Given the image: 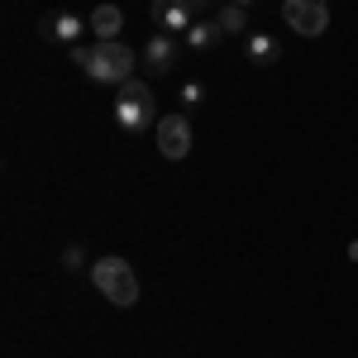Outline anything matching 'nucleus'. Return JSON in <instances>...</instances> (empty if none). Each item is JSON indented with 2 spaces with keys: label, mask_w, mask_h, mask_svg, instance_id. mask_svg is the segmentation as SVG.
<instances>
[{
  "label": "nucleus",
  "mask_w": 358,
  "mask_h": 358,
  "mask_svg": "<svg viewBox=\"0 0 358 358\" xmlns=\"http://www.w3.org/2000/svg\"><path fill=\"white\" fill-rule=\"evenodd\" d=\"M158 101H153V86L143 77H129L124 86H115V124L124 134H143V129H158Z\"/></svg>",
  "instance_id": "1"
},
{
  "label": "nucleus",
  "mask_w": 358,
  "mask_h": 358,
  "mask_svg": "<svg viewBox=\"0 0 358 358\" xmlns=\"http://www.w3.org/2000/svg\"><path fill=\"white\" fill-rule=\"evenodd\" d=\"M91 282H96V292L110 306H120V310L138 301V273L129 268V258H120V253L91 258Z\"/></svg>",
  "instance_id": "2"
},
{
  "label": "nucleus",
  "mask_w": 358,
  "mask_h": 358,
  "mask_svg": "<svg viewBox=\"0 0 358 358\" xmlns=\"http://www.w3.org/2000/svg\"><path fill=\"white\" fill-rule=\"evenodd\" d=\"M134 62L138 53L129 48V43H96V53H91V67H86V77L96 86H124L129 77H134Z\"/></svg>",
  "instance_id": "3"
},
{
  "label": "nucleus",
  "mask_w": 358,
  "mask_h": 358,
  "mask_svg": "<svg viewBox=\"0 0 358 358\" xmlns=\"http://www.w3.org/2000/svg\"><path fill=\"white\" fill-rule=\"evenodd\" d=\"M282 20L301 38H320L330 29V0H282Z\"/></svg>",
  "instance_id": "4"
},
{
  "label": "nucleus",
  "mask_w": 358,
  "mask_h": 358,
  "mask_svg": "<svg viewBox=\"0 0 358 358\" xmlns=\"http://www.w3.org/2000/svg\"><path fill=\"white\" fill-rule=\"evenodd\" d=\"M153 134H158V153H163L167 163H182V158L192 153V120H187V110L163 115Z\"/></svg>",
  "instance_id": "5"
},
{
  "label": "nucleus",
  "mask_w": 358,
  "mask_h": 358,
  "mask_svg": "<svg viewBox=\"0 0 358 358\" xmlns=\"http://www.w3.org/2000/svg\"><path fill=\"white\" fill-rule=\"evenodd\" d=\"M182 48H187V43H182L177 34H163V29H158V34L143 43V67H148L153 77H163V72H172V67H177Z\"/></svg>",
  "instance_id": "6"
},
{
  "label": "nucleus",
  "mask_w": 358,
  "mask_h": 358,
  "mask_svg": "<svg viewBox=\"0 0 358 358\" xmlns=\"http://www.w3.org/2000/svg\"><path fill=\"white\" fill-rule=\"evenodd\" d=\"M153 20L163 34H187L196 24V15L187 10V0H153Z\"/></svg>",
  "instance_id": "7"
},
{
  "label": "nucleus",
  "mask_w": 358,
  "mask_h": 358,
  "mask_svg": "<svg viewBox=\"0 0 358 358\" xmlns=\"http://www.w3.org/2000/svg\"><path fill=\"white\" fill-rule=\"evenodd\" d=\"M120 29H124V10H120V5H96V10H91V34H96V43H115Z\"/></svg>",
  "instance_id": "8"
},
{
  "label": "nucleus",
  "mask_w": 358,
  "mask_h": 358,
  "mask_svg": "<svg viewBox=\"0 0 358 358\" xmlns=\"http://www.w3.org/2000/svg\"><path fill=\"white\" fill-rule=\"evenodd\" d=\"M244 53L248 62H258V67H273V62H282V43H277L273 34H244Z\"/></svg>",
  "instance_id": "9"
},
{
  "label": "nucleus",
  "mask_w": 358,
  "mask_h": 358,
  "mask_svg": "<svg viewBox=\"0 0 358 358\" xmlns=\"http://www.w3.org/2000/svg\"><path fill=\"white\" fill-rule=\"evenodd\" d=\"M82 29H91V24H82V20L67 10V15H53V20H43V38H53V43H67V48H72V43L82 38Z\"/></svg>",
  "instance_id": "10"
},
{
  "label": "nucleus",
  "mask_w": 358,
  "mask_h": 358,
  "mask_svg": "<svg viewBox=\"0 0 358 358\" xmlns=\"http://www.w3.org/2000/svg\"><path fill=\"white\" fill-rule=\"evenodd\" d=\"M220 38H224V34H220V24H215V20H196V24L182 34V43H187L192 53H206V48H215Z\"/></svg>",
  "instance_id": "11"
},
{
  "label": "nucleus",
  "mask_w": 358,
  "mask_h": 358,
  "mask_svg": "<svg viewBox=\"0 0 358 358\" xmlns=\"http://www.w3.org/2000/svg\"><path fill=\"white\" fill-rule=\"evenodd\" d=\"M215 24H220L224 38H244V34H248V15H244V5H234V0H220V15H215Z\"/></svg>",
  "instance_id": "12"
},
{
  "label": "nucleus",
  "mask_w": 358,
  "mask_h": 358,
  "mask_svg": "<svg viewBox=\"0 0 358 358\" xmlns=\"http://www.w3.org/2000/svg\"><path fill=\"white\" fill-rule=\"evenodd\" d=\"M206 106V86L201 82H182V110L192 115V110H201Z\"/></svg>",
  "instance_id": "13"
},
{
  "label": "nucleus",
  "mask_w": 358,
  "mask_h": 358,
  "mask_svg": "<svg viewBox=\"0 0 358 358\" xmlns=\"http://www.w3.org/2000/svg\"><path fill=\"white\" fill-rule=\"evenodd\" d=\"M82 263H86V248H82V244H67V253H62V268H67V273H77Z\"/></svg>",
  "instance_id": "14"
},
{
  "label": "nucleus",
  "mask_w": 358,
  "mask_h": 358,
  "mask_svg": "<svg viewBox=\"0 0 358 358\" xmlns=\"http://www.w3.org/2000/svg\"><path fill=\"white\" fill-rule=\"evenodd\" d=\"M91 53H96V48H86V43H72V48H67V57H72L77 67H91Z\"/></svg>",
  "instance_id": "15"
},
{
  "label": "nucleus",
  "mask_w": 358,
  "mask_h": 358,
  "mask_svg": "<svg viewBox=\"0 0 358 358\" xmlns=\"http://www.w3.org/2000/svg\"><path fill=\"white\" fill-rule=\"evenodd\" d=\"M206 5H215V0H187V10H192L196 20H201V10H206Z\"/></svg>",
  "instance_id": "16"
},
{
  "label": "nucleus",
  "mask_w": 358,
  "mask_h": 358,
  "mask_svg": "<svg viewBox=\"0 0 358 358\" xmlns=\"http://www.w3.org/2000/svg\"><path fill=\"white\" fill-rule=\"evenodd\" d=\"M349 263H358V239H354V244H349Z\"/></svg>",
  "instance_id": "17"
},
{
  "label": "nucleus",
  "mask_w": 358,
  "mask_h": 358,
  "mask_svg": "<svg viewBox=\"0 0 358 358\" xmlns=\"http://www.w3.org/2000/svg\"><path fill=\"white\" fill-rule=\"evenodd\" d=\"M234 5H253V0H234Z\"/></svg>",
  "instance_id": "18"
}]
</instances>
